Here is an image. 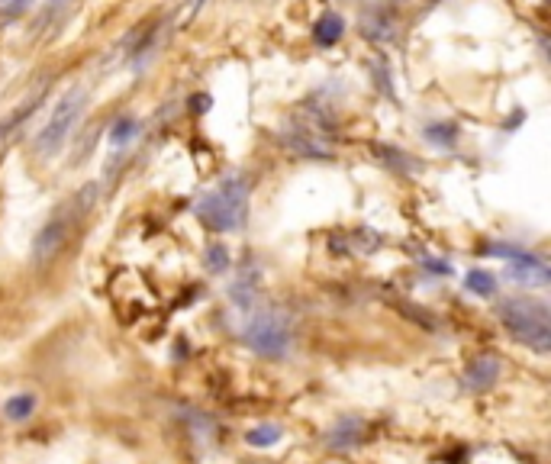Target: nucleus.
<instances>
[{"mask_svg":"<svg viewBox=\"0 0 551 464\" xmlns=\"http://www.w3.org/2000/svg\"><path fill=\"white\" fill-rule=\"evenodd\" d=\"M500 371H503V365H500L497 355H490V352L474 355L461 374V384H464V390H490L500 381Z\"/></svg>","mask_w":551,"mask_h":464,"instance_id":"1a4fd4ad","label":"nucleus"},{"mask_svg":"<svg viewBox=\"0 0 551 464\" xmlns=\"http://www.w3.org/2000/svg\"><path fill=\"white\" fill-rule=\"evenodd\" d=\"M33 413H36V397L33 394H13L4 403V416L10 419V423H26Z\"/></svg>","mask_w":551,"mask_h":464,"instance_id":"f8f14e48","label":"nucleus"},{"mask_svg":"<svg viewBox=\"0 0 551 464\" xmlns=\"http://www.w3.org/2000/svg\"><path fill=\"white\" fill-rule=\"evenodd\" d=\"M329 129L323 126V120H297L294 126H287L281 133V142L287 152L303 155V158H329Z\"/></svg>","mask_w":551,"mask_h":464,"instance_id":"39448f33","label":"nucleus"},{"mask_svg":"<svg viewBox=\"0 0 551 464\" xmlns=\"http://www.w3.org/2000/svg\"><path fill=\"white\" fill-rule=\"evenodd\" d=\"M510 261V278L522 287H545L548 284V265L539 255L516 252V249H500Z\"/></svg>","mask_w":551,"mask_h":464,"instance_id":"6e6552de","label":"nucleus"},{"mask_svg":"<svg viewBox=\"0 0 551 464\" xmlns=\"http://www.w3.org/2000/svg\"><path fill=\"white\" fill-rule=\"evenodd\" d=\"M281 426H255L245 432V442H249L252 448H271V445H278L281 442Z\"/></svg>","mask_w":551,"mask_h":464,"instance_id":"ddd939ff","label":"nucleus"},{"mask_svg":"<svg viewBox=\"0 0 551 464\" xmlns=\"http://www.w3.org/2000/svg\"><path fill=\"white\" fill-rule=\"evenodd\" d=\"M139 133V123L133 120V116H120V120L113 123V129H110V139L113 142H129Z\"/></svg>","mask_w":551,"mask_h":464,"instance_id":"2eb2a0df","label":"nucleus"},{"mask_svg":"<svg viewBox=\"0 0 551 464\" xmlns=\"http://www.w3.org/2000/svg\"><path fill=\"white\" fill-rule=\"evenodd\" d=\"M249 210V178L245 174H229L220 181V187L197 203V216L207 223L213 232H232L239 229Z\"/></svg>","mask_w":551,"mask_h":464,"instance_id":"f03ea898","label":"nucleus"},{"mask_svg":"<svg viewBox=\"0 0 551 464\" xmlns=\"http://www.w3.org/2000/svg\"><path fill=\"white\" fill-rule=\"evenodd\" d=\"M361 439H365V423H361V419H342V423H336V429L326 435L329 448H352Z\"/></svg>","mask_w":551,"mask_h":464,"instance_id":"9d476101","label":"nucleus"},{"mask_svg":"<svg viewBox=\"0 0 551 464\" xmlns=\"http://www.w3.org/2000/svg\"><path fill=\"white\" fill-rule=\"evenodd\" d=\"M33 4V0H0V13L10 20V17H20V13Z\"/></svg>","mask_w":551,"mask_h":464,"instance_id":"a211bd4d","label":"nucleus"},{"mask_svg":"<svg viewBox=\"0 0 551 464\" xmlns=\"http://www.w3.org/2000/svg\"><path fill=\"white\" fill-rule=\"evenodd\" d=\"M342 33H345V20L336 17V13H326V17H319V23L313 29L316 42H319V46H326V49L336 46V42L342 39Z\"/></svg>","mask_w":551,"mask_h":464,"instance_id":"9b49d317","label":"nucleus"},{"mask_svg":"<svg viewBox=\"0 0 551 464\" xmlns=\"http://www.w3.org/2000/svg\"><path fill=\"white\" fill-rule=\"evenodd\" d=\"M71 226H75V213H55L52 220L42 226L36 232V239H33V249H29V255H33L36 265H49V261L62 252V245L68 242V232Z\"/></svg>","mask_w":551,"mask_h":464,"instance_id":"423d86ee","label":"nucleus"},{"mask_svg":"<svg viewBox=\"0 0 551 464\" xmlns=\"http://www.w3.org/2000/svg\"><path fill=\"white\" fill-rule=\"evenodd\" d=\"M194 110H197V113L207 110V97H203V94H200V97H194Z\"/></svg>","mask_w":551,"mask_h":464,"instance_id":"6ab92c4d","label":"nucleus"},{"mask_svg":"<svg viewBox=\"0 0 551 464\" xmlns=\"http://www.w3.org/2000/svg\"><path fill=\"white\" fill-rule=\"evenodd\" d=\"M242 339L261 358H284L290 348V326L278 310H261L249 319Z\"/></svg>","mask_w":551,"mask_h":464,"instance_id":"7ed1b4c3","label":"nucleus"},{"mask_svg":"<svg viewBox=\"0 0 551 464\" xmlns=\"http://www.w3.org/2000/svg\"><path fill=\"white\" fill-rule=\"evenodd\" d=\"M261 284H265V271H261L258 261L255 258L242 261L239 278L229 287V297H232V303H236L239 313H255V303L261 297Z\"/></svg>","mask_w":551,"mask_h":464,"instance_id":"0eeeda50","label":"nucleus"},{"mask_svg":"<svg viewBox=\"0 0 551 464\" xmlns=\"http://www.w3.org/2000/svg\"><path fill=\"white\" fill-rule=\"evenodd\" d=\"M497 319L516 342L529 345L532 352H539V355L551 352V316L542 300L506 297L497 307Z\"/></svg>","mask_w":551,"mask_h":464,"instance_id":"f257e3e1","label":"nucleus"},{"mask_svg":"<svg viewBox=\"0 0 551 464\" xmlns=\"http://www.w3.org/2000/svg\"><path fill=\"white\" fill-rule=\"evenodd\" d=\"M36 107H39V97H36V100H26V107H20V110H17V113H13V116H7V120H0V139H4V136H7V133H10V129H13V126H17V123H23V120H26V116H29V113H33Z\"/></svg>","mask_w":551,"mask_h":464,"instance_id":"f3484780","label":"nucleus"},{"mask_svg":"<svg viewBox=\"0 0 551 464\" xmlns=\"http://www.w3.org/2000/svg\"><path fill=\"white\" fill-rule=\"evenodd\" d=\"M84 104H87V91H84V87H75V91H68L62 100H58V107L49 116V123L36 133V152L52 155V152L62 149V142L71 133V126L78 123Z\"/></svg>","mask_w":551,"mask_h":464,"instance_id":"20e7f679","label":"nucleus"},{"mask_svg":"<svg viewBox=\"0 0 551 464\" xmlns=\"http://www.w3.org/2000/svg\"><path fill=\"white\" fill-rule=\"evenodd\" d=\"M464 287H468L471 294H477V297H493L497 294V278H493L490 271H471Z\"/></svg>","mask_w":551,"mask_h":464,"instance_id":"4468645a","label":"nucleus"},{"mask_svg":"<svg viewBox=\"0 0 551 464\" xmlns=\"http://www.w3.org/2000/svg\"><path fill=\"white\" fill-rule=\"evenodd\" d=\"M226 268H229V252H226V245H210V249H207V271L223 274Z\"/></svg>","mask_w":551,"mask_h":464,"instance_id":"dca6fc26","label":"nucleus"}]
</instances>
